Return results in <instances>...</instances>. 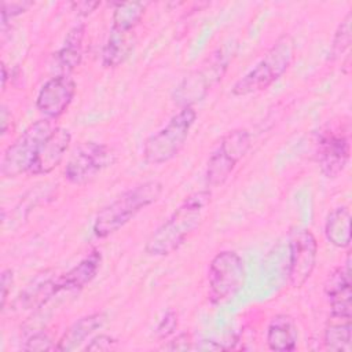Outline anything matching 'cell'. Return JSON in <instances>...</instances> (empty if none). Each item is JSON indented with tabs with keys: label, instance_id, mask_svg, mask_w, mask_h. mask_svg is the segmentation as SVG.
I'll return each instance as SVG.
<instances>
[{
	"label": "cell",
	"instance_id": "30",
	"mask_svg": "<svg viewBox=\"0 0 352 352\" xmlns=\"http://www.w3.org/2000/svg\"><path fill=\"white\" fill-rule=\"evenodd\" d=\"M190 342H191V338H190V334H186V333H183V334H179L176 338H173L172 341H169V344L168 345H165L164 348L165 349H172V351H175V349H191L192 346L190 345Z\"/></svg>",
	"mask_w": 352,
	"mask_h": 352
},
{
	"label": "cell",
	"instance_id": "20",
	"mask_svg": "<svg viewBox=\"0 0 352 352\" xmlns=\"http://www.w3.org/2000/svg\"><path fill=\"white\" fill-rule=\"evenodd\" d=\"M326 239L338 249H346L351 245V210L348 206L333 209L324 223Z\"/></svg>",
	"mask_w": 352,
	"mask_h": 352
},
{
	"label": "cell",
	"instance_id": "6",
	"mask_svg": "<svg viewBox=\"0 0 352 352\" xmlns=\"http://www.w3.org/2000/svg\"><path fill=\"white\" fill-rule=\"evenodd\" d=\"M246 278L245 263L234 250L219 252L208 270V298L219 305L231 300L243 286Z\"/></svg>",
	"mask_w": 352,
	"mask_h": 352
},
{
	"label": "cell",
	"instance_id": "23",
	"mask_svg": "<svg viewBox=\"0 0 352 352\" xmlns=\"http://www.w3.org/2000/svg\"><path fill=\"white\" fill-rule=\"evenodd\" d=\"M147 4L140 1L131 3H116L113 11V25L122 30H133L135 26L142 21Z\"/></svg>",
	"mask_w": 352,
	"mask_h": 352
},
{
	"label": "cell",
	"instance_id": "28",
	"mask_svg": "<svg viewBox=\"0 0 352 352\" xmlns=\"http://www.w3.org/2000/svg\"><path fill=\"white\" fill-rule=\"evenodd\" d=\"M116 345H117V340H114L110 336L99 334L94 337L84 349L85 351H109V349H113Z\"/></svg>",
	"mask_w": 352,
	"mask_h": 352
},
{
	"label": "cell",
	"instance_id": "13",
	"mask_svg": "<svg viewBox=\"0 0 352 352\" xmlns=\"http://www.w3.org/2000/svg\"><path fill=\"white\" fill-rule=\"evenodd\" d=\"M324 296L331 308V318L351 319V270L349 256L346 257L345 267H338L331 271L324 282Z\"/></svg>",
	"mask_w": 352,
	"mask_h": 352
},
{
	"label": "cell",
	"instance_id": "15",
	"mask_svg": "<svg viewBox=\"0 0 352 352\" xmlns=\"http://www.w3.org/2000/svg\"><path fill=\"white\" fill-rule=\"evenodd\" d=\"M107 320L106 312H94L77 319L59 338L55 349L56 351H74L78 349L87 338H89L96 330L102 329Z\"/></svg>",
	"mask_w": 352,
	"mask_h": 352
},
{
	"label": "cell",
	"instance_id": "9",
	"mask_svg": "<svg viewBox=\"0 0 352 352\" xmlns=\"http://www.w3.org/2000/svg\"><path fill=\"white\" fill-rule=\"evenodd\" d=\"M227 67V62L223 56L214 54L210 59H208L206 65L194 70L188 74L175 89L173 100L183 107L191 106L195 102H199L206 96L210 88L221 80Z\"/></svg>",
	"mask_w": 352,
	"mask_h": 352
},
{
	"label": "cell",
	"instance_id": "21",
	"mask_svg": "<svg viewBox=\"0 0 352 352\" xmlns=\"http://www.w3.org/2000/svg\"><path fill=\"white\" fill-rule=\"evenodd\" d=\"M56 293H59L56 286V278L51 276H37L32 283H29L21 296L16 300V304L21 309H33L43 308L50 298H52Z\"/></svg>",
	"mask_w": 352,
	"mask_h": 352
},
{
	"label": "cell",
	"instance_id": "29",
	"mask_svg": "<svg viewBox=\"0 0 352 352\" xmlns=\"http://www.w3.org/2000/svg\"><path fill=\"white\" fill-rule=\"evenodd\" d=\"M14 283V274L11 268H7L1 272V309L6 308L8 294L11 293V287Z\"/></svg>",
	"mask_w": 352,
	"mask_h": 352
},
{
	"label": "cell",
	"instance_id": "12",
	"mask_svg": "<svg viewBox=\"0 0 352 352\" xmlns=\"http://www.w3.org/2000/svg\"><path fill=\"white\" fill-rule=\"evenodd\" d=\"M349 138L342 132H330L324 135L318 146V164L322 173L329 177H337L346 166L349 160Z\"/></svg>",
	"mask_w": 352,
	"mask_h": 352
},
{
	"label": "cell",
	"instance_id": "11",
	"mask_svg": "<svg viewBox=\"0 0 352 352\" xmlns=\"http://www.w3.org/2000/svg\"><path fill=\"white\" fill-rule=\"evenodd\" d=\"M76 95V81L69 74H59L47 80L38 91L37 110L48 120L59 118L70 106Z\"/></svg>",
	"mask_w": 352,
	"mask_h": 352
},
{
	"label": "cell",
	"instance_id": "10",
	"mask_svg": "<svg viewBox=\"0 0 352 352\" xmlns=\"http://www.w3.org/2000/svg\"><path fill=\"white\" fill-rule=\"evenodd\" d=\"M289 248V282L293 287H301L316 267L318 242L309 230L298 228L292 234Z\"/></svg>",
	"mask_w": 352,
	"mask_h": 352
},
{
	"label": "cell",
	"instance_id": "32",
	"mask_svg": "<svg viewBox=\"0 0 352 352\" xmlns=\"http://www.w3.org/2000/svg\"><path fill=\"white\" fill-rule=\"evenodd\" d=\"M11 121V113L8 111L7 106L3 104L1 106V135H6L7 133V129H8V122Z\"/></svg>",
	"mask_w": 352,
	"mask_h": 352
},
{
	"label": "cell",
	"instance_id": "14",
	"mask_svg": "<svg viewBox=\"0 0 352 352\" xmlns=\"http://www.w3.org/2000/svg\"><path fill=\"white\" fill-rule=\"evenodd\" d=\"M72 135L67 129L56 126L43 143L36 162L30 170L32 175H47L52 172L63 160L69 150Z\"/></svg>",
	"mask_w": 352,
	"mask_h": 352
},
{
	"label": "cell",
	"instance_id": "25",
	"mask_svg": "<svg viewBox=\"0 0 352 352\" xmlns=\"http://www.w3.org/2000/svg\"><path fill=\"white\" fill-rule=\"evenodd\" d=\"M33 6L32 1H14V3H3L1 7V29L6 30L7 22L11 21L14 16H18L28 11Z\"/></svg>",
	"mask_w": 352,
	"mask_h": 352
},
{
	"label": "cell",
	"instance_id": "19",
	"mask_svg": "<svg viewBox=\"0 0 352 352\" xmlns=\"http://www.w3.org/2000/svg\"><path fill=\"white\" fill-rule=\"evenodd\" d=\"M84 33L85 26L82 23L73 26L66 34L62 47L55 54V60L65 74L74 70L81 63Z\"/></svg>",
	"mask_w": 352,
	"mask_h": 352
},
{
	"label": "cell",
	"instance_id": "17",
	"mask_svg": "<svg viewBox=\"0 0 352 352\" xmlns=\"http://www.w3.org/2000/svg\"><path fill=\"white\" fill-rule=\"evenodd\" d=\"M298 331L294 319L286 314L275 315L267 327V345L275 352L294 351Z\"/></svg>",
	"mask_w": 352,
	"mask_h": 352
},
{
	"label": "cell",
	"instance_id": "4",
	"mask_svg": "<svg viewBox=\"0 0 352 352\" xmlns=\"http://www.w3.org/2000/svg\"><path fill=\"white\" fill-rule=\"evenodd\" d=\"M197 120V111L183 107L158 132L146 139L143 144V158L150 165H161L173 160L184 147L190 131Z\"/></svg>",
	"mask_w": 352,
	"mask_h": 352
},
{
	"label": "cell",
	"instance_id": "2",
	"mask_svg": "<svg viewBox=\"0 0 352 352\" xmlns=\"http://www.w3.org/2000/svg\"><path fill=\"white\" fill-rule=\"evenodd\" d=\"M162 191L164 186L158 180H147L124 191L98 212L92 224L94 235L96 238H106L117 232L139 212L157 202Z\"/></svg>",
	"mask_w": 352,
	"mask_h": 352
},
{
	"label": "cell",
	"instance_id": "18",
	"mask_svg": "<svg viewBox=\"0 0 352 352\" xmlns=\"http://www.w3.org/2000/svg\"><path fill=\"white\" fill-rule=\"evenodd\" d=\"M135 47L133 30H122L111 26L102 51L104 67H117L124 63Z\"/></svg>",
	"mask_w": 352,
	"mask_h": 352
},
{
	"label": "cell",
	"instance_id": "16",
	"mask_svg": "<svg viewBox=\"0 0 352 352\" xmlns=\"http://www.w3.org/2000/svg\"><path fill=\"white\" fill-rule=\"evenodd\" d=\"M102 263V254L94 249L84 258H81L72 270L56 278L58 290H81L96 276Z\"/></svg>",
	"mask_w": 352,
	"mask_h": 352
},
{
	"label": "cell",
	"instance_id": "31",
	"mask_svg": "<svg viewBox=\"0 0 352 352\" xmlns=\"http://www.w3.org/2000/svg\"><path fill=\"white\" fill-rule=\"evenodd\" d=\"M73 11H76L78 15H88L92 11H95L96 7L100 6V1H74L70 4Z\"/></svg>",
	"mask_w": 352,
	"mask_h": 352
},
{
	"label": "cell",
	"instance_id": "7",
	"mask_svg": "<svg viewBox=\"0 0 352 352\" xmlns=\"http://www.w3.org/2000/svg\"><path fill=\"white\" fill-rule=\"evenodd\" d=\"M116 161L117 154L110 146L98 142H82L72 151L63 175L69 183L82 186Z\"/></svg>",
	"mask_w": 352,
	"mask_h": 352
},
{
	"label": "cell",
	"instance_id": "22",
	"mask_svg": "<svg viewBox=\"0 0 352 352\" xmlns=\"http://www.w3.org/2000/svg\"><path fill=\"white\" fill-rule=\"evenodd\" d=\"M330 323L323 336L324 348L336 352H351V319Z\"/></svg>",
	"mask_w": 352,
	"mask_h": 352
},
{
	"label": "cell",
	"instance_id": "33",
	"mask_svg": "<svg viewBox=\"0 0 352 352\" xmlns=\"http://www.w3.org/2000/svg\"><path fill=\"white\" fill-rule=\"evenodd\" d=\"M6 81H7V67L4 63H1V87H3V89L6 88Z\"/></svg>",
	"mask_w": 352,
	"mask_h": 352
},
{
	"label": "cell",
	"instance_id": "3",
	"mask_svg": "<svg viewBox=\"0 0 352 352\" xmlns=\"http://www.w3.org/2000/svg\"><path fill=\"white\" fill-rule=\"evenodd\" d=\"M294 58V41L289 34L280 36L264 56L231 88L234 96H246L267 89L289 69Z\"/></svg>",
	"mask_w": 352,
	"mask_h": 352
},
{
	"label": "cell",
	"instance_id": "8",
	"mask_svg": "<svg viewBox=\"0 0 352 352\" xmlns=\"http://www.w3.org/2000/svg\"><path fill=\"white\" fill-rule=\"evenodd\" d=\"M250 133L246 129H234L226 133L208 160L206 183L219 187L226 183L236 164L250 147Z\"/></svg>",
	"mask_w": 352,
	"mask_h": 352
},
{
	"label": "cell",
	"instance_id": "26",
	"mask_svg": "<svg viewBox=\"0 0 352 352\" xmlns=\"http://www.w3.org/2000/svg\"><path fill=\"white\" fill-rule=\"evenodd\" d=\"M56 345L52 344L50 336L44 331H38L32 334L23 345V351H51L55 349Z\"/></svg>",
	"mask_w": 352,
	"mask_h": 352
},
{
	"label": "cell",
	"instance_id": "5",
	"mask_svg": "<svg viewBox=\"0 0 352 352\" xmlns=\"http://www.w3.org/2000/svg\"><path fill=\"white\" fill-rule=\"evenodd\" d=\"M56 126L52 120L41 118L30 124L6 150L1 158V175L16 177L32 170L45 139Z\"/></svg>",
	"mask_w": 352,
	"mask_h": 352
},
{
	"label": "cell",
	"instance_id": "24",
	"mask_svg": "<svg viewBox=\"0 0 352 352\" xmlns=\"http://www.w3.org/2000/svg\"><path fill=\"white\" fill-rule=\"evenodd\" d=\"M351 11L345 15V18L340 22L333 41H331V48H330V56L329 59L334 60L337 58H340L349 47H351V41H352V33H351Z\"/></svg>",
	"mask_w": 352,
	"mask_h": 352
},
{
	"label": "cell",
	"instance_id": "27",
	"mask_svg": "<svg viewBox=\"0 0 352 352\" xmlns=\"http://www.w3.org/2000/svg\"><path fill=\"white\" fill-rule=\"evenodd\" d=\"M176 327H177V314L175 311L169 309L165 312V315L160 320L155 333H157L158 338L164 340V338L169 337L176 330Z\"/></svg>",
	"mask_w": 352,
	"mask_h": 352
},
{
	"label": "cell",
	"instance_id": "1",
	"mask_svg": "<svg viewBox=\"0 0 352 352\" xmlns=\"http://www.w3.org/2000/svg\"><path fill=\"white\" fill-rule=\"evenodd\" d=\"M210 201L212 194L209 190L190 194L148 236L144 252L154 257H164L176 252L201 227L208 214Z\"/></svg>",
	"mask_w": 352,
	"mask_h": 352
}]
</instances>
